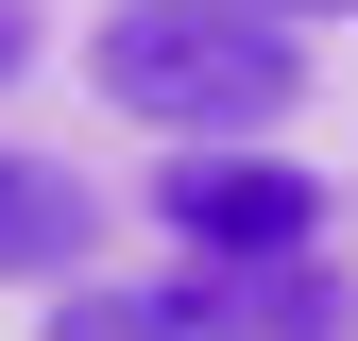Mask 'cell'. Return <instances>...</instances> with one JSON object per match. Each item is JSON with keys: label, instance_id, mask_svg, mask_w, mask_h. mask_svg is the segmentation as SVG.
<instances>
[{"label": "cell", "instance_id": "1", "mask_svg": "<svg viewBox=\"0 0 358 341\" xmlns=\"http://www.w3.org/2000/svg\"><path fill=\"white\" fill-rule=\"evenodd\" d=\"M85 85L154 137H273L290 85H307V34L256 17V0H103Z\"/></svg>", "mask_w": 358, "mask_h": 341}, {"label": "cell", "instance_id": "2", "mask_svg": "<svg viewBox=\"0 0 358 341\" xmlns=\"http://www.w3.org/2000/svg\"><path fill=\"white\" fill-rule=\"evenodd\" d=\"M154 205H171L188 256H222V273H256V256H324V188H307L290 154H239V137H188Z\"/></svg>", "mask_w": 358, "mask_h": 341}, {"label": "cell", "instance_id": "3", "mask_svg": "<svg viewBox=\"0 0 358 341\" xmlns=\"http://www.w3.org/2000/svg\"><path fill=\"white\" fill-rule=\"evenodd\" d=\"M85 239H103V205H85L52 154H0V273H69Z\"/></svg>", "mask_w": 358, "mask_h": 341}, {"label": "cell", "instance_id": "4", "mask_svg": "<svg viewBox=\"0 0 358 341\" xmlns=\"http://www.w3.org/2000/svg\"><path fill=\"white\" fill-rule=\"evenodd\" d=\"M34 68V0H0V85H17Z\"/></svg>", "mask_w": 358, "mask_h": 341}, {"label": "cell", "instance_id": "5", "mask_svg": "<svg viewBox=\"0 0 358 341\" xmlns=\"http://www.w3.org/2000/svg\"><path fill=\"white\" fill-rule=\"evenodd\" d=\"M256 17H358V0H256Z\"/></svg>", "mask_w": 358, "mask_h": 341}]
</instances>
